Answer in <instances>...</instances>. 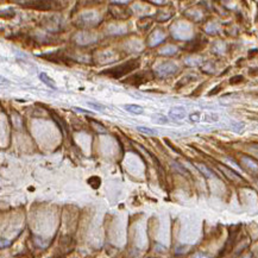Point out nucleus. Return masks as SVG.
<instances>
[{
  "instance_id": "nucleus-1",
  "label": "nucleus",
  "mask_w": 258,
  "mask_h": 258,
  "mask_svg": "<svg viewBox=\"0 0 258 258\" xmlns=\"http://www.w3.org/2000/svg\"><path fill=\"white\" fill-rule=\"evenodd\" d=\"M139 65H140L139 58H133V60H130V61H127L125 63L118 64V65H116L113 68H110V69L102 71V74L108 75V76H111L113 78H121L126 74L134 71L137 68H139Z\"/></svg>"
},
{
  "instance_id": "nucleus-2",
  "label": "nucleus",
  "mask_w": 258,
  "mask_h": 258,
  "mask_svg": "<svg viewBox=\"0 0 258 258\" xmlns=\"http://www.w3.org/2000/svg\"><path fill=\"white\" fill-rule=\"evenodd\" d=\"M150 80H152L151 71H143V73H134L130 77L125 78L123 82L124 83H130V84H133V86H136V87H138V86H140L143 83L149 82Z\"/></svg>"
},
{
  "instance_id": "nucleus-3",
  "label": "nucleus",
  "mask_w": 258,
  "mask_h": 258,
  "mask_svg": "<svg viewBox=\"0 0 258 258\" xmlns=\"http://www.w3.org/2000/svg\"><path fill=\"white\" fill-rule=\"evenodd\" d=\"M177 70V67L173 63H164L162 65H159L157 68V73L161 76H169V75H173L175 71Z\"/></svg>"
},
{
  "instance_id": "nucleus-4",
  "label": "nucleus",
  "mask_w": 258,
  "mask_h": 258,
  "mask_svg": "<svg viewBox=\"0 0 258 258\" xmlns=\"http://www.w3.org/2000/svg\"><path fill=\"white\" fill-rule=\"evenodd\" d=\"M218 166H219V169L222 171V173L225 174V176H227L230 180H232V181H241L243 180V177L239 174H237L235 171H233L231 168H228V166H226V165H224L221 163H219Z\"/></svg>"
},
{
  "instance_id": "nucleus-5",
  "label": "nucleus",
  "mask_w": 258,
  "mask_h": 258,
  "mask_svg": "<svg viewBox=\"0 0 258 258\" xmlns=\"http://www.w3.org/2000/svg\"><path fill=\"white\" fill-rule=\"evenodd\" d=\"M187 116L186 113V108L182 107V106H176V107H173L170 111H169V117L174 120H181V119H185Z\"/></svg>"
},
{
  "instance_id": "nucleus-6",
  "label": "nucleus",
  "mask_w": 258,
  "mask_h": 258,
  "mask_svg": "<svg viewBox=\"0 0 258 258\" xmlns=\"http://www.w3.org/2000/svg\"><path fill=\"white\" fill-rule=\"evenodd\" d=\"M50 116L52 117V119H54V121L57 124V126H58V129L61 130V132H62V134L65 137L67 136V133H68V125L65 124V121L57 114V113H55V112H50Z\"/></svg>"
},
{
  "instance_id": "nucleus-7",
  "label": "nucleus",
  "mask_w": 258,
  "mask_h": 258,
  "mask_svg": "<svg viewBox=\"0 0 258 258\" xmlns=\"http://www.w3.org/2000/svg\"><path fill=\"white\" fill-rule=\"evenodd\" d=\"M17 3L22 5H32V7L38 10H50L52 5V3H48V1H17Z\"/></svg>"
},
{
  "instance_id": "nucleus-8",
  "label": "nucleus",
  "mask_w": 258,
  "mask_h": 258,
  "mask_svg": "<svg viewBox=\"0 0 258 258\" xmlns=\"http://www.w3.org/2000/svg\"><path fill=\"white\" fill-rule=\"evenodd\" d=\"M39 78L42 82H44V84H47L49 88L51 89H56V84H55V81L47 74V73H41L39 74Z\"/></svg>"
},
{
  "instance_id": "nucleus-9",
  "label": "nucleus",
  "mask_w": 258,
  "mask_h": 258,
  "mask_svg": "<svg viewBox=\"0 0 258 258\" xmlns=\"http://www.w3.org/2000/svg\"><path fill=\"white\" fill-rule=\"evenodd\" d=\"M195 166L200 170V173L205 176V177H207V179H211V177H214V173L211 170V169H208L205 164H201V163H195Z\"/></svg>"
},
{
  "instance_id": "nucleus-10",
  "label": "nucleus",
  "mask_w": 258,
  "mask_h": 258,
  "mask_svg": "<svg viewBox=\"0 0 258 258\" xmlns=\"http://www.w3.org/2000/svg\"><path fill=\"white\" fill-rule=\"evenodd\" d=\"M124 108L132 114H142L143 113V107L139 105H134V104H126L124 105Z\"/></svg>"
},
{
  "instance_id": "nucleus-11",
  "label": "nucleus",
  "mask_w": 258,
  "mask_h": 258,
  "mask_svg": "<svg viewBox=\"0 0 258 258\" xmlns=\"http://www.w3.org/2000/svg\"><path fill=\"white\" fill-rule=\"evenodd\" d=\"M243 163L246 165V168H249L252 171H257L258 170V162L250 158V157H243Z\"/></svg>"
},
{
  "instance_id": "nucleus-12",
  "label": "nucleus",
  "mask_w": 258,
  "mask_h": 258,
  "mask_svg": "<svg viewBox=\"0 0 258 258\" xmlns=\"http://www.w3.org/2000/svg\"><path fill=\"white\" fill-rule=\"evenodd\" d=\"M152 120L155 121V123H157V124H161V125H165V124H168L169 123V120H168V118L165 117V116H163V114H158V113H155V114H152Z\"/></svg>"
},
{
  "instance_id": "nucleus-13",
  "label": "nucleus",
  "mask_w": 258,
  "mask_h": 258,
  "mask_svg": "<svg viewBox=\"0 0 258 258\" xmlns=\"http://www.w3.org/2000/svg\"><path fill=\"white\" fill-rule=\"evenodd\" d=\"M137 131L140 132V133H144V134H149V136H156L157 132L151 129V127H146V126H138L137 127Z\"/></svg>"
},
{
  "instance_id": "nucleus-14",
  "label": "nucleus",
  "mask_w": 258,
  "mask_h": 258,
  "mask_svg": "<svg viewBox=\"0 0 258 258\" xmlns=\"http://www.w3.org/2000/svg\"><path fill=\"white\" fill-rule=\"evenodd\" d=\"M176 51H177V48L174 45H168V47H164L163 49H161L162 55H174Z\"/></svg>"
},
{
  "instance_id": "nucleus-15",
  "label": "nucleus",
  "mask_w": 258,
  "mask_h": 258,
  "mask_svg": "<svg viewBox=\"0 0 258 258\" xmlns=\"http://www.w3.org/2000/svg\"><path fill=\"white\" fill-rule=\"evenodd\" d=\"M91 124H92V126H93V129L95 130V131H98V132H100V133H106L107 131H106V127L104 126V125H101V123H99V121H97V120H91Z\"/></svg>"
},
{
  "instance_id": "nucleus-16",
  "label": "nucleus",
  "mask_w": 258,
  "mask_h": 258,
  "mask_svg": "<svg viewBox=\"0 0 258 258\" xmlns=\"http://www.w3.org/2000/svg\"><path fill=\"white\" fill-rule=\"evenodd\" d=\"M219 119L218 114H214V113H207L203 116V119L202 121H207V123H213V121H217Z\"/></svg>"
},
{
  "instance_id": "nucleus-17",
  "label": "nucleus",
  "mask_w": 258,
  "mask_h": 258,
  "mask_svg": "<svg viewBox=\"0 0 258 258\" xmlns=\"http://www.w3.org/2000/svg\"><path fill=\"white\" fill-rule=\"evenodd\" d=\"M88 183L93 187V188H98L99 186H100V183H101V181H100V179L98 177V176H93V177H91L89 180H88Z\"/></svg>"
},
{
  "instance_id": "nucleus-18",
  "label": "nucleus",
  "mask_w": 258,
  "mask_h": 258,
  "mask_svg": "<svg viewBox=\"0 0 258 258\" xmlns=\"http://www.w3.org/2000/svg\"><path fill=\"white\" fill-rule=\"evenodd\" d=\"M173 165L176 168V170H177V171H180L181 174H183V175H187V174H188V171L185 169V166H183L182 164H180V163H176V162H175V163H173Z\"/></svg>"
},
{
  "instance_id": "nucleus-19",
  "label": "nucleus",
  "mask_w": 258,
  "mask_h": 258,
  "mask_svg": "<svg viewBox=\"0 0 258 258\" xmlns=\"http://www.w3.org/2000/svg\"><path fill=\"white\" fill-rule=\"evenodd\" d=\"M189 119L193 121V123H198V121H201V113H193V114H190V117H189Z\"/></svg>"
},
{
  "instance_id": "nucleus-20",
  "label": "nucleus",
  "mask_w": 258,
  "mask_h": 258,
  "mask_svg": "<svg viewBox=\"0 0 258 258\" xmlns=\"http://www.w3.org/2000/svg\"><path fill=\"white\" fill-rule=\"evenodd\" d=\"M91 107H93V108H95V110H105V106L104 105H101V104H98V102H91V101H88L87 102Z\"/></svg>"
},
{
  "instance_id": "nucleus-21",
  "label": "nucleus",
  "mask_w": 258,
  "mask_h": 258,
  "mask_svg": "<svg viewBox=\"0 0 258 258\" xmlns=\"http://www.w3.org/2000/svg\"><path fill=\"white\" fill-rule=\"evenodd\" d=\"M244 80V77L241 76V75H238V76H234V77H232L231 80H230V82L231 83H239L240 81H243Z\"/></svg>"
},
{
  "instance_id": "nucleus-22",
  "label": "nucleus",
  "mask_w": 258,
  "mask_h": 258,
  "mask_svg": "<svg viewBox=\"0 0 258 258\" xmlns=\"http://www.w3.org/2000/svg\"><path fill=\"white\" fill-rule=\"evenodd\" d=\"M192 258H211V257L207 256V254H205V253H196V254H194Z\"/></svg>"
},
{
  "instance_id": "nucleus-23",
  "label": "nucleus",
  "mask_w": 258,
  "mask_h": 258,
  "mask_svg": "<svg viewBox=\"0 0 258 258\" xmlns=\"http://www.w3.org/2000/svg\"><path fill=\"white\" fill-rule=\"evenodd\" d=\"M73 110L76 111V112H80V113H91L89 111L84 110V108H80V107H73Z\"/></svg>"
},
{
  "instance_id": "nucleus-24",
  "label": "nucleus",
  "mask_w": 258,
  "mask_h": 258,
  "mask_svg": "<svg viewBox=\"0 0 258 258\" xmlns=\"http://www.w3.org/2000/svg\"><path fill=\"white\" fill-rule=\"evenodd\" d=\"M9 245H10V241H9V240H5L4 238H1V247L4 249L5 246H9Z\"/></svg>"
}]
</instances>
